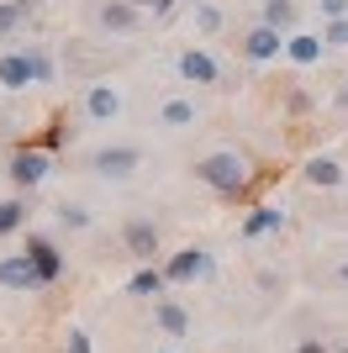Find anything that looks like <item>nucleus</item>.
I'll use <instances>...</instances> for the list:
<instances>
[{"instance_id": "1", "label": "nucleus", "mask_w": 348, "mask_h": 353, "mask_svg": "<svg viewBox=\"0 0 348 353\" xmlns=\"http://www.w3.org/2000/svg\"><path fill=\"white\" fill-rule=\"evenodd\" d=\"M195 179H201L206 190L238 201V195H248V185H253V163H248L238 148H222V153H206V159L195 163Z\"/></svg>"}, {"instance_id": "2", "label": "nucleus", "mask_w": 348, "mask_h": 353, "mask_svg": "<svg viewBox=\"0 0 348 353\" xmlns=\"http://www.w3.org/2000/svg\"><path fill=\"white\" fill-rule=\"evenodd\" d=\"M6 174H11L16 190H37V185L53 174V153H48V148H16Z\"/></svg>"}, {"instance_id": "3", "label": "nucleus", "mask_w": 348, "mask_h": 353, "mask_svg": "<svg viewBox=\"0 0 348 353\" xmlns=\"http://www.w3.org/2000/svg\"><path fill=\"white\" fill-rule=\"evenodd\" d=\"M164 274H169V285H195V280H211L217 274V259L206 248H180V253H169V264H164Z\"/></svg>"}, {"instance_id": "4", "label": "nucleus", "mask_w": 348, "mask_h": 353, "mask_svg": "<svg viewBox=\"0 0 348 353\" xmlns=\"http://www.w3.org/2000/svg\"><path fill=\"white\" fill-rule=\"evenodd\" d=\"M90 163H95V174H101V179H132L137 169H143V148L116 143V148H101Z\"/></svg>"}, {"instance_id": "5", "label": "nucleus", "mask_w": 348, "mask_h": 353, "mask_svg": "<svg viewBox=\"0 0 348 353\" xmlns=\"http://www.w3.org/2000/svg\"><path fill=\"white\" fill-rule=\"evenodd\" d=\"M243 59L248 63H275V59H285V32L280 27H248L243 32Z\"/></svg>"}, {"instance_id": "6", "label": "nucleus", "mask_w": 348, "mask_h": 353, "mask_svg": "<svg viewBox=\"0 0 348 353\" xmlns=\"http://www.w3.org/2000/svg\"><path fill=\"white\" fill-rule=\"evenodd\" d=\"M122 248H127L137 264H153V253H159V227H153L148 216L122 221Z\"/></svg>"}, {"instance_id": "7", "label": "nucleus", "mask_w": 348, "mask_h": 353, "mask_svg": "<svg viewBox=\"0 0 348 353\" xmlns=\"http://www.w3.org/2000/svg\"><path fill=\"white\" fill-rule=\"evenodd\" d=\"M85 117L95 121V127H106V121L122 117V90H116L111 79H95V85H85Z\"/></svg>"}, {"instance_id": "8", "label": "nucleus", "mask_w": 348, "mask_h": 353, "mask_svg": "<svg viewBox=\"0 0 348 353\" xmlns=\"http://www.w3.org/2000/svg\"><path fill=\"white\" fill-rule=\"evenodd\" d=\"M37 264V274H43V285H53V280H64V253H58V243L53 237H43V232H27V248H21Z\"/></svg>"}, {"instance_id": "9", "label": "nucleus", "mask_w": 348, "mask_h": 353, "mask_svg": "<svg viewBox=\"0 0 348 353\" xmlns=\"http://www.w3.org/2000/svg\"><path fill=\"white\" fill-rule=\"evenodd\" d=\"M174 69H180L185 85H222V69H217V59H211L206 48H185V53L174 59Z\"/></svg>"}, {"instance_id": "10", "label": "nucleus", "mask_w": 348, "mask_h": 353, "mask_svg": "<svg viewBox=\"0 0 348 353\" xmlns=\"http://www.w3.org/2000/svg\"><path fill=\"white\" fill-rule=\"evenodd\" d=\"M32 85H37V74H32L27 48H11V53H0V90L21 95V90H32Z\"/></svg>"}, {"instance_id": "11", "label": "nucleus", "mask_w": 348, "mask_h": 353, "mask_svg": "<svg viewBox=\"0 0 348 353\" xmlns=\"http://www.w3.org/2000/svg\"><path fill=\"white\" fill-rule=\"evenodd\" d=\"M0 285L6 290H43V274H37V264L27 253H6L0 259Z\"/></svg>"}, {"instance_id": "12", "label": "nucleus", "mask_w": 348, "mask_h": 353, "mask_svg": "<svg viewBox=\"0 0 348 353\" xmlns=\"http://www.w3.org/2000/svg\"><path fill=\"white\" fill-rule=\"evenodd\" d=\"M285 59L296 69H311V63L327 59V43H322V32H285Z\"/></svg>"}, {"instance_id": "13", "label": "nucleus", "mask_w": 348, "mask_h": 353, "mask_svg": "<svg viewBox=\"0 0 348 353\" xmlns=\"http://www.w3.org/2000/svg\"><path fill=\"white\" fill-rule=\"evenodd\" d=\"M301 179L311 185V190H338L348 174H343V163H338V159H327V153H311V159L301 163Z\"/></svg>"}, {"instance_id": "14", "label": "nucleus", "mask_w": 348, "mask_h": 353, "mask_svg": "<svg viewBox=\"0 0 348 353\" xmlns=\"http://www.w3.org/2000/svg\"><path fill=\"white\" fill-rule=\"evenodd\" d=\"M285 221H290L285 206H275V201H259V206L243 216V237H269V232H280Z\"/></svg>"}, {"instance_id": "15", "label": "nucleus", "mask_w": 348, "mask_h": 353, "mask_svg": "<svg viewBox=\"0 0 348 353\" xmlns=\"http://www.w3.org/2000/svg\"><path fill=\"white\" fill-rule=\"evenodd\" d=\"M195 121H201V105L185 101V95H169V101L159 105V127H169V132H185Z\"/></svg>"}, {"instance_id": "16", "label": "nucleus", "mask_w": 348, "mask_h": 353, "mask_svg": "<svg viewBox=\"0 0 348 353\" xmlns=\"http://www.w3.org/2000/svg\"><path fill=\"white\" fill-rule=\"evenodd\" d=\"M95 21H101L106 32H132L137 27V6H132V0H106L101 11H95Z\"/></svg>"}, {"instance_id": "17", "label": "nucleus", "mask_w": 348, "mask_h": 353, "mask_svg": "<svg viewBox=\"0 0 348 353\" xmlns=\"http://www.w3.org/2000/svg\"><path fill=\"white\" fill-rule=\"evenodd\" d=\"M153 322H159L169 338H185V332H190L185 306H180V301H169V295H164V301H153Z\"/></svg>"}, {"instance_id": "18", "label": "nucleus", "mask_w": 348, "mask_h": 353, "mask_svg": "<svg viewBox=\"0 0 348 353\" xmlns=\"http://www.w3.org/2000/svg\"><path fill=\"white\" fill-rule=\"evenodd\" d=\"M127 290H132V295H148V301H164V290H169V274H164V269H153V264H143L137 274H132Z\"/></svg>"}, {"instance_id": "19", "label": "nucleus", "mask_w": 348, "mask_h": 353, "mask_svg": "<svg viewBox=\"0 0 348 353\" xmlns=\"http://www.w3.org/2000/svg\"><path fill=\"white\" fill-rule=\"evenodd\" d=\"M259 21H264V27H280V32H290V21H296V0H264Z\"/></svg>"}, {"instance_id": "20", "label": "nucleus", "mask_w": 348, "mask_h": 353, "mask_svg": "<svg viewBox=\"0 0 348 353\" xmlns=\"http://www.w3.org/2000/svg\"><path fill=\"white\" fill-rule=\"evenodd\" d=\"M27 11H32V0H0V37H11V32H21Z\"/></svg>"}, {"instance_id": "21", "label": "nucleus", "mask_w": 348, "mask_h": 353, "mask_svg": "<svg viewBox=\"0 0 348 353\" xmlns=\"http://www.w3.org/2000/svg\"><path fill=\"white\" fill-rule=\"evenodd\" d=\"M27 59H32V74H37V85H53V79H58V63H53V53H48V48L27 43Z\"/></svg>"}, {"instance_id": "22", "label": "nucleus", "mask_w": 348, "mask_h": 353, "mask_svg": "<svg viewBox=\"0 0 348 353\" xmlns=\"http://www.w3.org/2000/svg\"><path fill=\"white\" fill-rule=\"evenodd\" d=\"M21 221H27V206L21 201H0V237H11V232H21Z\"/></svg>"}, {"instance_id": "23", "label": "nucleus", "mask_w": 348, "mask_h": 353, "mask_svg": "<svg viewBox=\"0 0 348 353\" xmlns=\"http://www.w3.org/2000/svg\"><path fill=\"white\" fill-rule=\"evenodd\" d=\"M190 21L201 32H222V11L211 6V0H195V11H190Z\"/></svg>"}, {"instance_id": "24", "label": "nucleus", "mask_w": 348, "mask_h": 353, "mask_svg": "<svg viewBox=\"0 0 348 353\" xmlns=\"http://www.w3.org/2000/svg\"><path fill=\"white\" fill-rule=\"evenodd\" d=\"M53 216L64 221V227H69V232H85V227H90V211H85V206H74V201H64V206H58Z\"/></svg>"}, {"instance_id": "25", "label": "nucleus", "mask_w": 348, "mask_h": 353, "mask_svg": "<svg viewBox=\"0 0 348 353\" xmlns=\"http://www.w3.org/2000/svg\"><path fill=\"white\" fill-rule=\"evenodd\" d=\"M322 43H327V53H333V48H348V16L322 21Z\"/></svg>"}, {"instance_id": "26", "label": "nucleus", "mask_w": 348, "mask_h": 353, "mask_svg": "<svg viewBox=\"0 0 348 353\" xmlns=\"http://www.w3.org/2000/svg\"><path fill=\"white\" fill-rule=\"evenodd\" d=\"M322 21H338V16H348V0H317Z\"/></svg>"}, {"instance_id": "27", "label": "nucleus", "mask_w": 348, "mask_h": 353, "mask_svg": "<svg viewBox=\"0 0 348 353\" xmlns=\"http://www.w3.org/2000/svg\"><path fill=\"white\" fill-rule=\"evenodd\" d=\"M285 111H290V117H301V111H311V101H306L301 90H290V95H285Z\"/></svg>"}, {"instance_id": "28", "label": "nucleus", "mask_w": 348, "mask_h": 353, "mask_svg": "<svg viewBox=\"0 0 348 353\" xmlns=\"http://www.w3.org/2000/svg\"><path fill=\"white\" fill-rule=\"evenodd\" d=\"M64 348H69V353H90V338L79 332V327H69V343H64Z\"/></svg>"}, {"instance_id": "29", "label": "nucleus", "mask_w": 348, "mask_h": 353, "mask_svg": "<svg viewBox=\"0 0 348 353\" xmlns=\"http://www.w3.org/2000/svg\"><path fill=\"white\" fill-rule=\"evenodd\" d=\"M174 11H180V0H153V16H159V21H169Z\"/></svg>"}, {"instance_id": "30", "label": "nucleus", "mask_w": 348, "mask_h": 353, "mask_svg": "<svg viewBox=\"0 0 348 353\" xmlns=\"http://www.w3.org/2000/svg\"><path fill=\"white\" fill-rule=\"evenodd\" d=\"M58 143H64V127H48V132H43V143H37V148H48V153H53Z\"/></svg>"}, {"instance_id": "31", "label": "nucleus", "mask_w": 348, "mask_h": 353, "mask_svg": "<svg viewBox=\"0 0 348 353\" xmlns=\"http://www.w3.org/2000/svg\"><path fill=\"white\" fill-rule=\"evenodd\" d=\"M296 353H327V343H322V338H301V343H296Z\"/></svg>"}, {"instance_id": "32", "label": "nucleus", "mask_w": 348, "mask_h": 353, "mask_svg": "<svg viewBox=\"0 0 348 353\" xmlns=\"http://www.w3.org/2000/svg\"><path fill=\"white\" fill-rule=\"evenodd\" d=\"M338 280H343V285H348V259H343V264H338Z\"/></svg>"}, {"instance_id": "33", "label": "nucleus", "mask_w": 348, "mask_h": 353, "mask_svg": "<svg viewBox=\"0 0 348 353\" xmlns=\"http://www.w3.org/2000/svg\"><path fill=\"white\" fill-rule=\"evenodd\" d=\"M132 6H137V11H153V0H132Z\"/></svg>"}, {"instance_id": "34", "label": "nucleus", "mask_w": 348, "mask_h": 353, "mask_svg": "<svg viewBox=\"0 0 348 353\" xmlns=\"http://www.w3.org/2000/svg\"><path fill=\"white\" fill-rule=\"evenodd\" d=\"M338 101H343V105H348V79H343V90H338Z\"/></svg>"}, {"instance_id": "35", "label": "nucleus", "mask_w": 348, "mask_h": 353, "mask_svg": "<svg viewBox=\"0 0 348 353\" xmlns=\"http://www.w3.org/2000/svg\"><path fill=\"white\" fill-rule=\"evenodd\" d=\"M343 353H348V348H343Z\"/></svg>"}]
</instances>
